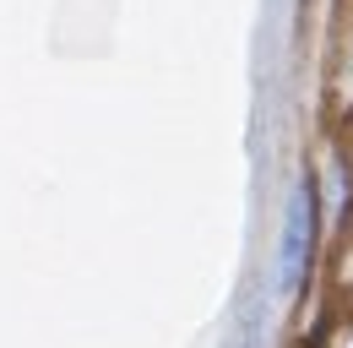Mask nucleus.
<instances>
[{
	"label": "nucleus",
	"mask_w": 353,
	"mask_h": 348,
	"mask_svg": "<svg viewBox=\"0 0 353 348\" xmlns=\"http://www.w3.org/2000/svg\"><path fill=\"white\" fill-rule=\"evenodd\" d=\"M321 240H326V213H321V185L315 169H305L288 191L283 207V240H277V267H272V294L299 300L315 272H321Z\"/></svg>",
	"instance_id": "nucleus-1"
},
{
	"label": "nucleus",
	"mask_w": 353,
	"mask_h": 348,
	"mask_svg": "<svg viewBox=\"0 0 353 348\" xmlns=\"http://www.w3.org/2000/svg\"><path fill=\"white\" fill-rule=\"evenodd\" d=\"M326 87H332V109L348 115V109H353V0L337 6V33H332V71H326Z\"/></svg>",
	"instance_id": "nucleus-2"
},
{
	"label": "nucleus",
	"mask_w": 353,
	"mask_h": 348,
	"mask_svg": "<svg viewBox=\"0 0 353 348\" xmlns=\"http://www.w3.org/2000/svg\"><path fill=\"white\" fill-rule=\"evenodd\" d=\"M315 348H353V310H337V316H326V327H321Z\"/></svg>",
	"instance_id": "nucleus-3"
},
{
	"label": "nucleus",
	"mask_w": 353,
	"mask_h": 348,
	"mask_svg": "<svg viewBox=\"0 0 353 348\" xmlns=\"http://www.w3.org/2000/svg\"><path fill=\"white\" fill-rule=\"evenodd\" d=\"M337 120H343V136H337V153H343V158L353 164V109H348V115H337Z\"/></svg>",
	"instance_id": "nucleus-4"
}]
</instances>
